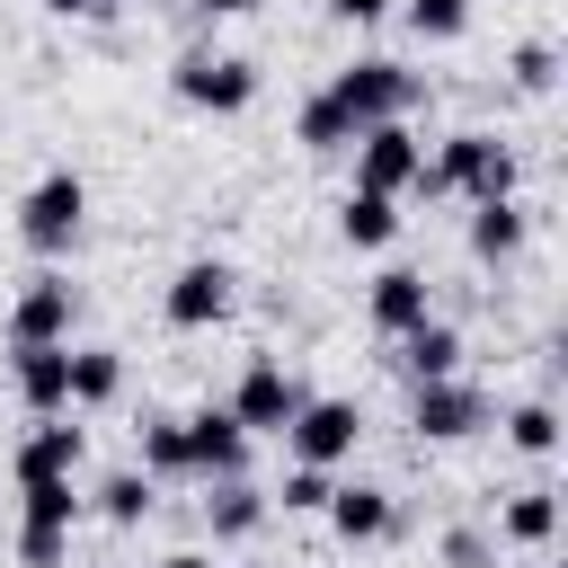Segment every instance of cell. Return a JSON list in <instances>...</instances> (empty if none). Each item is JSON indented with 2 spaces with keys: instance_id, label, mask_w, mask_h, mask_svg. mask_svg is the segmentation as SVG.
I'll return each instance as SVG.
<instances>
[{
  "instance_id": "1",
  "label": "cell",
  "mask_w": 568,
  "mask_h": 568,
  "mask_svg": "<svg viewBox=\"0 0 568 568\" xmlns=\"http://www.w3.org/2000/svg\"><path fill=\"white\" fill-rule=\"evenodd\" d=\"M515 151L497 142V133H479V124H462V133H444L435 142V160H417V186L408 195H462V204H488V195H515Z\"/></svg>"
},
{
  "instance_id": "2",
  "label": "cell",
  "mask_w": 568,
  "mask_h": 568,
  "mask_svg": "<svg viewBox=\"0 0 568 568\" xmlns=\"http://www.w3.org/2000/svg\"><path fill=\"white\" fill-rule=\"evenodd\" d=\"M328 98H337V106H346V124L364 133V124L417 115V98H426V71H408V62H390V53H355V62L328 80Z\"/></svg>"
},
{
  "instance_id": "3",
  "label": "cell",
  "mask_w": 568,
  "mask_h": 568,
  "mask_svg": "<svg viewBox=\"0 0 568 568\" xmlns=\"http://www.w3.org/2000/svg\"><path fill=\"white\" fill-rule=\"evenodd\" d=\"M80 231H89V186H80V169H44V178L18 195V240H27L36 257H71Z\"/></svg>"
},
{
  "instance_id": "4",
  "label": "cell",
  "mask_w": 568,
  "mask_h": 568,
  "mask_svg": "<svg viewBox=\"0 0 568 568\" xmlns=\"http://www.w3.org/2000/svg\"><path fill=\"white\" fill-rule=\"evenodd\" d=\"M408 426H417V444H470L479 426H497V399L479 382H462V373L408 382Z\"/></svg>"
},
{
  "instance_id": "5",
  "label": "cell",
  "mask_w": 568,
  "mask_h": 568,
  "mask_svg": "<svg viewBox=\"0 0 568 568\" xmlns=\"http://www.w3.org/2000/svg\"><path fill=\"white\" fill-rule=\"evenodd\" d=\"M169 89H178V106H195V115H248V106H257V62L195 44V53H178Z\"/></svg>"
},
{
  "instance_id": "6",
  "label": "cell",
  "mask_w": 568,
  "mask_h": 568,
  "mask_svg": "<svg viewBox=\"0 0 568 568\" xmlns=\"http://www.w3.org/2000/svg\"><path fill=\"white\" fill-rule=\"evenodd\" d=\"M302 399H311V382H302V373H293V364H275V355H248V364H240V382H231V399H222V408H231V417H240V426H248V435H284V426H293V408H302Z\"/></svg>"
},
{
  "instance_id": "7",
  "label": "cell",
  "mask_w": 568,
  "mask_h": 568,
  "mask_svg": "<svg viewBox=\"0 0 568 568\" xmlns=\"http://www.w3.org/2000/svg\"><path fill=\"white\" fill-rule=\"evenodd\" d=\"M355 444H364V408L355 399H302L293 408V426H284V453L293 462H311V470H337V462H355Z\"/></svg>"
},
{
  "instance_id": "8",
  "label": "cell",
  "mask_w": 568,
  "mask_h": 568,
  "mask_svg": "<svg viewBox=\"0 0 568 568\" xmlns=\"http://www.w3.org/2000/svg\"><path fill=\"white\" fill-rule=\"evenodd\" d=\"M346 151H355V186H364V195H408V186H417V160H426V142L408 133V115L364 124Z\"/></svg>"
},
{
  "instance_id": "9",
  "label": "cell",
  "mask_w": 568,
  "mask_h": 568,
  "mask_svg": "<svg viewBox=\"0 0 568 568\" xmlns=\"http://www.w3.org/2000/svg\"><path fill=\"white\" fill-rule=\"evenodd\" d=\"M71 320H80V293H71V275H27V293L9 302V320H0V337L9 346H71Z\"/></svg>"
},
{
  "instance_id": "10",
  "label": "cell",
  "mask_w": 568,
  "mask_h": 568,
  "mask_svg": "<svg viewBox=\"0 0 568 568\" xmlns=\"http://www.w3.org/2000/svg\"><path fill=\"white\" fill-rule=\"evenodd\" d=\"M178 426H186V479H231V470H248V444H257V435H248L222 399H204V408L178 417Z\"/></svg>"
},
{
  "instance_id": "11",
  "label": "cell",
  "mask_w": 568,
  "mask_h": 568,
  "mask_svg": "<svg viewBox=\"0 0 568 568\" xmlns=\"http://www.w3.org/2000/svg\"><path fill=\"white\" fill-rule=\"evenodd\" d=\"M231 284H240V275H231L222 257H186V266L169 275V293H160V320H169V328H213V320L231 311Z\"/></svg>"
},
{
  "instance_id": "12",
  "label": "cell",
  "mask_w": 568,
  "mask_h": 568,
  "mask_svg": "<svg viewBox=\"0 0 568 568\" xmlns=\"http://www.w3.org/2000/svg\"><path fill=\"white\" fill-rule=\"evenodd\" d=\"M266 515H275V497H266L248 470H231V479H204V532H213V550H231V541H257V532H266Z\"/></svg>"
},
{
  "instance_id": "13",
  "label": "cell",
  "mask_w": 568,
  "mask_h": 568,
  "mask_svg": "<svg viewBox=\"0 0 568 568\" xmlns=\"http://www.w3.org/2000/svg\"><path fill=\"white\" fill-rule=\"evenodd\" d=\"M320 515H328V532H337L346 550H364V541H390V532H399V497H390V488H373V479H337Z\"/></svg>"
},
{
  "instance_id": "14",
  "label": "cell",
  "mask_w": 568,
  "mask_h": 568,
  "mask_svg": "<svg viewBox=\"0 0 568 568\" xmlns=\"http://www.w3.org/2000/svg\"><path fill=\"white\" fill-rule=\"evenodd\" d=\"M80 462H89V426H71V408H53V417H36L27 426V444H18V479H80Z\"/></svg>"
},
{
  "instance_id": "15",
  "label": "cell",
  "mask_w": 568,
  "mask_h": 568,
  "mask_svg": "<svg viewBox=\"0 0 568 568\" xmlns=\"http://www.w3.org/2000/svg\"><path fill=\"white\" fill-rule=\"evenodd\" d=\"M390 364H399L408 382H444V373H462V328H453L444 311H426L417 328L390 337Z\"/></svg>"
},
{
  "instance_id": "16",
  "label": "cell",
  "mask_w": 568,
  "mask_h": 568,
  "mask_svg": "<svg viewBox=\"0 0 568 568\" xmlns=\"http://www.w3.org/2000/svg\"><path fill=\"white\" fill-rule=\"evenodd\" d=\"M9 382H18L27 417L71 408V346H9Z\"/></svg>"
},
{
  "instance_id": "17",
  "label": "cell",
  "mask_w": 568,
  "mask_h": 568,
  "mask_svg": "<svg viewBox=\"0 0 568 568\" xmlns=\"http://www.w3.org/2000/svg\"><path fill=\"white\" fill-rule=\"evenodd\" d=\"M435 311V284L417 275V266H382L373 275V293H364V320L382 328V337H399V328H417Z\"/></svg>"
},
{
  "instance_id": "18",
  "label": "cell",
  "mask_w": 568,
  "mask_h": 568,
  "mask_svg": "<svg viewBox=\"0 0 568 568\" xmlns=\"http://www.w3.org/2000/svg\"><path fill=\"white\" fill-rule=\"evenodd\" d=\"M524 240H532V204H524V195H488V204H470V257H479V266H506Z\"/></svg>"
},
{
  "instance_id": "19",
  "label": "cell",
  "mask_w": 568,
  "mask_h": 568,
  "mask_svg": "<svg viewBox=\"0 0 568 568\" xmlns=\"http://www.w3.org/2000/svg\"><path fill=\"white\" fill-rule=\"evenodd\" d=\"M497 541L506 550H550L559 541V488H515L497 506Z\"/></svg>"
},
{
  "instance_id": "20",
  "label": "cell",
  "mask_w": 568,
  "mask_h": 568,
  "mask_svg": "<svg viewBox=\"0 0 568 568\" xmlns=\"http://www.w3.org/2000/svg\"><path fill=\"white\" fill-rule=\"evenodd\" d=\"M80 515H89L80 479H18V524L27 532H80Z\"/></svg>"
},
{
  "instance_id": "21",
  "label": "cell",
  "mask_w": 568,
  "mask_h": 568,
  "mask_svg": "<svg viewBox=\"0 0 568 568\" xmlns=\"http://www.w3.org/2000/svg\"><path fill=\"white\" fill-rule=\"evenodd\" d=\"M151 506H160V479H151V470H106V479L89 488V515H106L115 532L151 524Z\"/></svg>"
},
{
  "instance_id": "22",
  "label": "cell",
  "mask_w": 568,
  "mask_h": 568,
  "mask_svg": "<svg viewBox=\"0 0 568 568\" xmlns=\"http://www.w3.org/2000/svg\"><path fill=\"white\" fill-rule=\"evenodd\" d=\"M337 240H346V248H390V240H399V195H364V186H346V204H337Z\"/></svg>"
},
{
  "instance_id": "23",
  "label": "cell",
  "mask_w": 568,
  "mask_h": 568,
  "mask_svg": "<svg viewBox=\"0 0 568 568\" xmlns=\"http://www.w3.org/2000/svg\"><path fill=\"white\" fill-rule=\"evenodd\" d=\"M124 390V355L115 346H71V408H106Z\"/></svg>"
},
{
  "instance_id": "24",
  "label": "cell",
  "mask_w": 568,
  "mask_h": 568,
  "mask_svg": "<svg viewBox=\"0 0 568 568\" xmlns=\"http://www.w3.org/2000/svg\"><path fill=\"white\" fill-rule=\"evenodd\" d=\"M497 426H506V444H515L524 462H550V453H559V408H550V399H515Z\"/></svg>"
},
{
  "instance_id": "25",
  "label": "cell",
  "mask_w": 568,
  "mask_h": 568,
  "mask_svg": "<svg viewBox=\"0 0 568 568\" xmlns=\"http://www.w3.org/2000/svg\"><path fill=\"white\" fill-rule=\"evenodd\" d=\"M293 142H302V151H346V142H355V124H346V106H337L328 89H311V98H302V115H293Z\"/></svg>"
},
{
  "instance_id": "26",
  "label": "cell",
  "mask_w": 568,
  "mask_h": 568,
  "mask_svg": "<svg viewBox=\"0 0 568 568\" xmlns=\"http://www.w3.org/2000/svg\"><path fill=\"white\" fill-rule=\"evenodd\" d=\"M133 470L186 479V426H178V417H142V462H133Z\"/></svg>"
},
{
  "instance_id": "27",
  "label": "cell",
  "mask_w": 568,
  "mask_h": 568,
  "mask_svg": "<svg viewBox=\"0 0 568 568\" xmlns=\"http://www.w3.org/2000/svg\"><path fill=\"white\" fill-rule=\"evenodd\" d=\"M408 36L417 44H462L470 36V0H408Z\"/></svg>"
},
{
  "instance_id": "28",
  "label": "cell",
  "mask_w": 568,
  "mask_h": 568,
  "mask_svg": "<svg viewBox=\"0 0 568 568\" xmlns=\"http://www.w3.org/2000/svg\"><path fill=\"white\" fill-rule=\"evenodd\" d=\"M506 71H515V89H524V98H550V80H559V44H550V36H532V44H515V62H506Z\"/></svg>"
},
{
  "instance_id": "29",
  "label": "cell",
  "mask_w": 568,
  "mask_h": 568,
  "mask_svg": "<svg viewBox=\"0 0 568 568\" xmlns=\"http://www.w3.org/2000/svg\"><path fill=\"white\" fill-rule=\"evenodd\" d=\"M328 488H337V470L293 462V470H284V488H275V506H284V515H320V506H328Z\"/></svg>"
},
{
  "instance_id": "30",
  "label": "cell",
  "mask_w": 568,
  "mask_h": 568,
  "mask_svg": "<svg viewBox=\"0 0 568 568\" xmlns=\"http://www.w3.org/2000/svg\"><path fill=\"white\" fill-rule=\"evenodd\" d=\"M497 550H506V541L479 532V524H453V532H444V568H497Z\"/></svg>"
},
{
  "instance_id": "31",
  "label": "cell",
  "mask_w": 568,
  "mask_h": 568,
  "mask_svg": "<svg viewBox=\"0 0 568 568\" xmlns=\"http://www.w3.org/2000/svg\"><path fill=\"white\" fill-rule=\"evenodd\" d=\"M71 559V532H27L18 524V568H62Z\"/></svg>"
},
{
  "instance_id": "32",
  "label": "cell",
  "mask_w": 568,
  "mask_h": 568,
  "mask_svg": "<svg viewBox=\"0 0 568 568\" xmlns=\"http://www.w3.org/2000/svg\"><path fill=\"white\" fill-rule=\"evenodd\" d=\"M399 0H328V18H346V27H382Z\"/></svg>"
},
{
  "instance_id": "33",
  "label": "cell",
  "mask_w": 568,
  "mask_h": 568,
  "mask_svg": "<svg viewBox=\"0 0 568 568\" xmlns=\"http://www.w3.org/2000/svg\"><path fill=\"white\" fill-rule=\"evenodd\" d=\"M195 9H204V18H257L266 0H195Z\"/></svg>"
},
{
  "instance_id": "34",
  "label": "cell",
  "mask_w": 568,
  "mask_h": 568,
  "mask_svg": "<svg viewBox=\"0 0 568 568\" xmlns=\"http://www.w3.org/2000/svg\"><path fill=\"white\" fill-rule=\"evenodd\" d=\"M36 9H44V18H98L106 0H36Z\"/></svg>"
},
{
  "instance_id": "35",
  "label": "cell",
  "mask_w": 568,
  "mask_h": 568,
  "mask_svg": "<svg viewBox=\"0 0 568 568\" xmlns=\"http://www.w3.org/2000/svg\"><path fill=\"white\" fill-rule=\"evenodd\" d=\"M160 568H213V559H204V550H169Z\"/></svg>"
}]
</instances>
